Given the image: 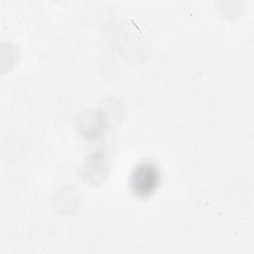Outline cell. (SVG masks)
<instances>
[{"instance_id": "obj_1", "label": "cell", "mask_w": 254, "mask_h": 254, "mask_svg": "<svg viewBox=\"0 0 254 254\" xmlns=\"http://www.w3.org/2000/svg\"><path fill=\"white\" fill-rule=\"evenodd\" d=\"M161 183V170L152 160L138 163L129 177V188L138 198H147L152 195Z\"/></svg>"}]
</instances>
